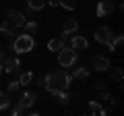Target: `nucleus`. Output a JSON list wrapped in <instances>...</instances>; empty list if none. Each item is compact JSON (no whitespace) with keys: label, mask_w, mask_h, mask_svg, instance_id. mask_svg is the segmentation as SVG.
Masks as SVG:
<instances>
[{"label":"nucleus","mask_w":124,"mask_h":116,"mask_svg":"<svg viewBox=\"0 0 124 116\" xmlns=\"http://www.w3.org/2000/svg\"><path fill=\"white\" fill-rule=\"evenodd\" d=\"M44 79H46L44 89L48 91V93H52V95L56 93V91L68 89V87H70V83H72V75H70V73H66V68L52 71V73H48Z\"/></svg>","instance_id":"obj_1"},{"label":"nucleus","mask_w":124,"mask_h":116,"mask_svg":"<svg viewBox=\"0 0 124 116\" xmlns=\"http://www.w3.org/2000/svg\"><path fill=\"white\" fill-rule=\"evenodd\" d=\"M33 48H35V40H33L31 33H19L15 37V41L10 44V52L17 54V56L19 54H29Z\"/></svg>","instance_id":"obj_2"},{"label":"nucleus","mask_w":124,"mask_h":116,"mask_svg":"<svg viewBox=\"0 0 124 116\" xmlns=\"http://www.w3.org/2000/svg\"><path fill=\"white\" fill-rule=\"evenodd\" d=\"M77 62V50H72L70 46H62L58 50V64L62 68H68Z\"/></svg>","instance_id":"obj_3"},{"label":"nucleus","mask_w":124,"mask_h":116,"mask_svg":"<svg viewBox=\"0 0 124 116\" xmlns=\"http://www.w3.org/2000/svg\"><path fill=\"white\" fill-rule=\"evenodd\" d=\"M116 8V2L114 0H101V2H97V8H95V15L97 17H108V15H112Z\"/></svg>","instance_id":"obj_4"},{"label":"nucleus","mask_w":124,"mask_h":116,"mask_svg":"<svg viewBox=\"0 0 124 116\" xmlns=\"http://www.w3.org/2000/svg\"><path fill=\"white\" fill-rule=\"evenodd\" d=\"M6 17H8V21L13 23L15 27H19V29H21V27L25 25V21H27L25 13H21V10H15V8H8V10H6Z\"/></svg>","instance_id":"obj_5"},{"label":"nucleus","mask_w":124,"mask_h":116,"mask_svg":"<svg viewBox=\"0 0 124 116\" xmlns=\"http://www.w3.org/2000/svg\"><path fill=\"white\" fill-rule=\"evenodd\" d=\"M19 66H21V60L17 56H4L2 58V71L4 73H15V71H19Z\"/></svg>","instance_id":"obj_6"},{"label":"nucleus","mask_w":124,"mask_h":116,"mask_svg":"<svg viewBox=\"0 0 124 116\" xmlns=\"http://www.w3.org/2000/svg\"><path fill=\"white\" fill-rule=\"evenodd\" d=\"M93 35H95V41H97V44L106 46L108 41L112 40V29H110V27H97Z\"/></svg>","instance_id":"obj_7"},{"label":"nucleus","mask_w":124,"mask_h":116,"mask_svg":"<svg viewBox=\"0 0 124 116\" xmlns=\"http://www.w3.org/2000/svg\"><path fill=\"white\" fill-rule=\"evenodd\" d=\"M35 99H37V95L33 93V91L27 89V91H23V93H21V98H19V102H17V104H21V106L25 108V112H27L31 106H33V104H35Z\"/></svg>","instance_id":"obj_8"},{"label":"nucleus","mask_w":124,"mask_h":116,"mask_svg":"<svg viewBox=\"0 0 124 116\" xmlns=\"http://www.w3.org/2000/svg\"><path fill=\"white\" fill-rule=\"evenodd\" d=\"M95 87H97V91H99V98H101L103 102H110L112 108H114V106H116V99L112 98V93H110V89L106 87V83H103V81H97V83H95Z\"/></svg>","instance_id":"obj_9"},{"label":"nucleus","mask_w":124,"mask_h":116,"mask_svg":"<svg viewBox=\"0 0 124 116\" xmlns=\"http://www.w3.org/2000/svg\"><path fill=\"white\" fill-rule=\"evenodd\" d=\"M79 31V21H75V19H66V21L62 23V37L70 35V33H77Z\"/></svg>","instance_id":"obj_10"},{"label":"nucleus","mask_w":124,"mask_h":116,"mask_svg":"<svg viewBox=\"0 0 124 116\" xmlns=\"http://www.w3.org/2000/svg\"><path fill=\"white\" fill-rule=\"evenodd\" d=\"M91 66L95 68V71H108V68H110V58L108 56H93Z\"/></svg>","instance_id":"obj_11"},{"label":"nucleus","mask_w":124,"mask_h":116,"mask_svg":"<svg viewBox=\"0 0 124 116\" xmlns=\"http://www.w3.org/2000/svg\"><path fill=\"white\" fill-rule=\"evenodd\" d=\"M17 29H19V27H15L13 23L8 21V19H6V21H2V23H0V33H2V35H6V37L19 35V33H17Z\"/></svg>","instance_id":"obj_12"},{"label":"nucleus","mask_w":124,"mask_h":116,"mask_svg":"<svg viewBox=\"0 0 124 116\" xmlns=\"http://www.w3.org/2000/svg\"><path fill=\"white\" fill-rule=\"evenodd\" d=\"M122 41H124V37L118 33V35H112V40L108 41L106 46H108V50H110V52H120V48H122Z\"/></svg>","instance_id":"obj_13"},{"label":"nucleus","mask_w":124,"mask_h":116,"mask_svg":"<svg viewBox=\"0 0 124 116\" xmlns=\"http://www.w3.org/2000/svg\"><path fill=\"white\" fill-rule=\"evenodd\" d=\"M70 48L72 50H87L89 48V41L85 40L83 35H75V37H72V41H70Z\"/></svg>","instance_id":"obj_14"},{"label":"nucleus","mask_w":124,"mask_h":116,"mask_svg":"<svg viewBox=\"0 0 124 116\" xmlns=\"http://www.w3.org/2000/svg\"><path fill=\"white\" fill-rule=\"evenodd\" d=\"M89 75H91V71H89L87 66H83V64L72 71V77H75V79H89Z\"/></svg>","instance_id":"obj_15"},{"label":"nucleus","mask_w":124,"mask_h":116,"mask_svg":"<svg viewBox=\"0 0 124 116\" xmlns=\"http://www.w3.org/2000/svg\"><path fill=\"white\" fill-rule=\"evenodd\" d=\"M62 46H64V37H62V35L60 37H54V40L48 41V50H50V52H58Z\"/></svg>","instance_id":"obj_16"},{"label":"nucleus","mask_w":124,"mask_h":116,"mask_svg":"<svg viewBox=\"0 0 124 116\" xmlns=\"http://www.w3.org/2000/svg\"><path fill=\"white\" fill-rule=\"evenodd\" d=\"M27 8L33 10V13H37V10L46 8V0H27Z\"/></svg>","instance_id":"obj_17"},{"label":"nucleus","mask_w":124,"mask_h":116,"mask_svg":"<svg viewBox=\"0 0 124 116\" xmlns=\"http://www.w3.org/2000/svg\"><path fill=\"white\" fill-rule=\"evenodd\" d=\"M10 106H13V102H10V95H8V93H4V91H2V95H0V112H4V110H8Z\"/></svg>","instance_id":"obj_18"},{"label":"nucleus","mask_w":124,"mask_h":116,"mask_svg":"<svg viewBox=\"0 0 124 116\" xmlns=\"http://www.w3.org/2000/svg\"><path fill=\"white\" fill-rule=\"evenodd\" d=\"M54 95H56V98H58V102H60L62 106H66V104L70 102V95L66 93V89H62V91H56V93H54Z\"/></svg>","instance_id":"obj_19"},{"label":"nucleus","mask_w":124,"mask_h":116,"mask_svg":"<svg viewBox=\"0 0 124 116\" xmlns=\"http://www.w3.org/2000/svg\"><path fill=\"white\" fill-rule=\"evenodd\" d=\"M27 29V33H35L37 29H39V25H37V21H33V19H29V21H25V25H23Z\"/></svg>","instance_id":"obj_20"},{"label":"nucleus","mask_w":124,"mask_h":116,"mask_svg":"<svg viewBox=\"0 0 124 116\" xmlns=\"http://www.w3.org/2000/svg\"><path fill=\"white\" fill-rule=\"evenodd\" d=\"M31 81H33V73H31V71H25L21 77H19V83H21V85H29Z\"/></svg>","instance_id":"obj_21"},{"label":"nucleus","mask_w":124,"mask_h":116,"mask_svg":"<svg viewBox=\"0 0 124 116\" xmlns=\"http://www.w3.org/2000/svg\"><path fill=\"white\" fill-rule=\"evenodd\" d=\"M58 6H62V8H66V10H75L77 8L75 0H58Z\"/></svg>","instance_id":"obj_22"},{"label":"nucleus","mask_w":124,"mask_h":116,"mask_svg":"<svg viewBox=\"0 0 124 116\" xmlns=\"http://www.w3.org/2000/svg\"><path fill=\"white\" fill-rule=\"evenodd\" d=\"M21 89V83H19V79L17 81H10L8 85H6V93H15V91H19Z\"/></svg>","instance_id":"obj_23"},{"label":"nucleus","mask_w":124,"mask_h":116,"mask_svg":"<svg viewBox=\"0 0 124 116\" xmlns=\"http://www.w3.org/2000/svg\"><path fill=\"white\" fill-rule=\"evenodd\" d=\"M10 112H13V116H21L23 112H25V108H23L21 104H15V106H10Z\"/></svg>","instance_id":"obj_24"},{"label":"nucleus","mask_w":124,"mask_h":116,"mask_svg":"<svg viewBox=\"0 0 124 116\" xmlns=\"http://www.w3.org/2000/svg\"><path fill=\"white\" fill-rule=\"evenodd\" d=\"M112 77H114L116 83H122V68H114L112 71Z\"/></svg>","instance_id":"obj_25"},{"label":"nucleus","mask_w":124,"mask_h":116,"mask_svg":"<svg viewBox=\"0 0 124 116\" xmlns=\"http://www.w3.org/2000/svg\"><path fill=\"white\" fill-rule=\"evenodd\" d=\"M89 108H91V112H93V114H99V108H101V106H99V102H97V99H93V102H89Z\"/></svg>","instance_id":"obj_26"},{"label":"nucleus","mask_w":124,"mask_h":116,"mask_svg":"<svg viewBox=\"0 0 124 116\" xmlns=\"http://www.w3.org/2000/svg\"><path fill=\"white\" fill-rule=\"evenodd\" d=\"M35 85L44 89V85H46V79H44V77H37V79H35Z\"/></svg>","instance_id":"obj_27"},{"label":"nucleus","mask_w":124,"mask_h":116,"mask_svg":"<svg viewBox=\"0 0 124 116\" xmlns=\"http://www.w3.org/2000/svg\"><path fill=\"white\" fill-rule=\"evenodd\" d=\"M2 73H4V71H2V64H0V77H2Z\"/></svg>","instance_id":"obj_28"}]
</instances>
